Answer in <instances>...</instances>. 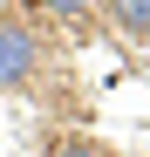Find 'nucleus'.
<instances>
[{
    "mask_svg": "<svg viewBox=\"0 0 150 157\" xmlns=\"http://www.w3.org/2000/svg\"><path fill=\"white\" fill-rule=\"evenodd\" d=\"M41 68V41L21 21H0V89H28Z\"/></svg>",
    "mask_w": 150,
    "mask_h": 157,
    "instance_id": "obj_1",
    "label": "nucleus"
},
{
    "mask_svg": "<svg viewBox=\"0 0 150 157\" xmlns=\"http://www.w3.org/2000/svg\"><path fill=\"white\" fill-rule=\"evenodd\" d=\"M109 14L123 34H150V0H109Z\"/></svg>",
    "mask_w": 150,
    "mask_h": 157,
    "instance_id": "obj_2",
    "label": "nucleus"
},
{
    "mask_svg": "<svg viewBox=\"0 0 150 157\" xmlns=\"http://www.w3.org/2000/svg\"><path fill=\"white\" fill-rule=\"evenodd\" d=\"M34 7H41V14H62V21H68V14H89L96 0H34Z\"/></svg>",
    "mask_w": 150,
    "mask_h": 157,
    "instance_id": "obj_3",
    "label": "nucleus"
},
{
    "mask_svg": "<svg viewBox=\"0 0 150 157\" xmlns=\"http://www.w3.org/2000/svg\"><path fill=\"white\" fill-rule=\"evenodd\" d=\"M55 157H103V150H96V144H62Z\"/></svg>",
    "mask_w": 150,
    "mask_h": 157,
    "instance_id": "obj_4",
    "label": "nucleus"
}]
</instances>
